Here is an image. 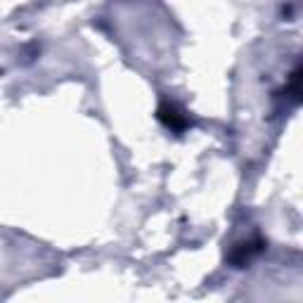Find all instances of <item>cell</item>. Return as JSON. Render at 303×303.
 Listing matches in <instances>:
<instances>
[{"mask_svg":"<svg viewBox=\"0 0 303 303\" xmlns=\"http://www.w3.org/2000/svg\"><path fill=\"white\" fill-rule=\"evenodd\" d=\"M161 118H166V124L173 126V128H183V118H178V111L173 107H161Z\"/></svg>","mask_w":303,"mask_h":303,"instance_id":"cell-1","label":"cell"}]
</instances>
